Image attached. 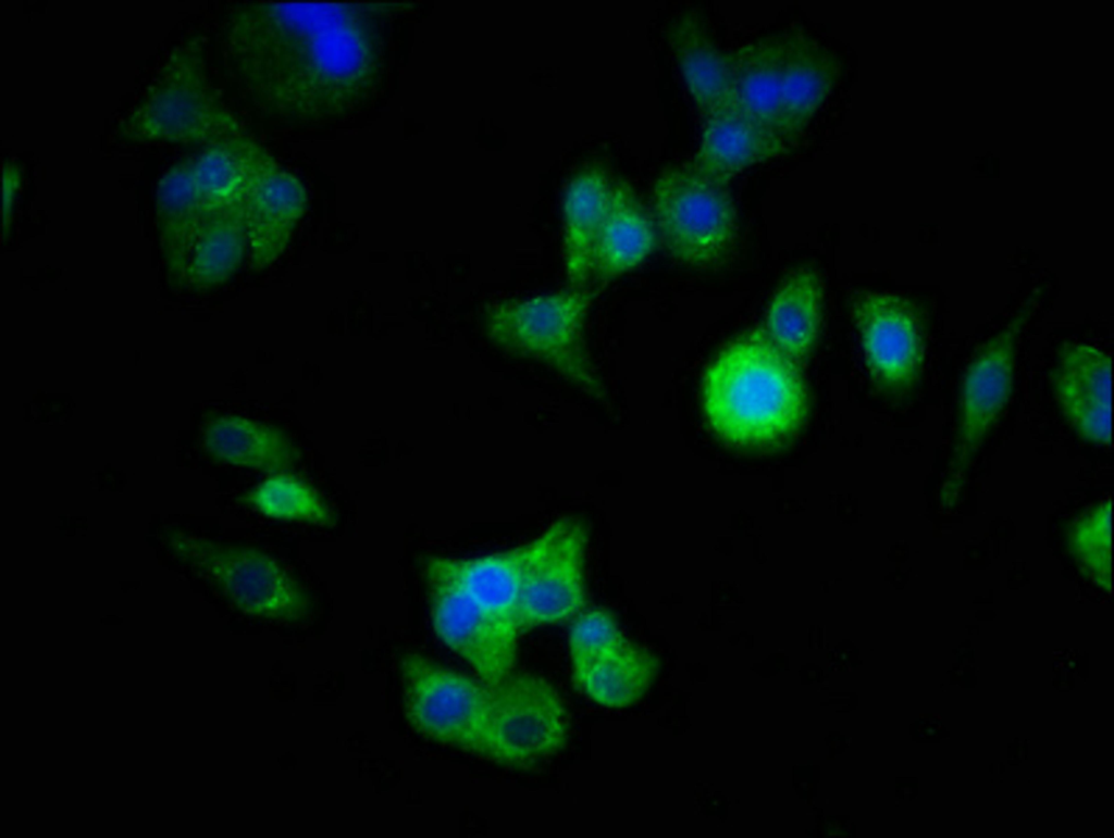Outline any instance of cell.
<instances>
[{
    "label": "cell",
    "mask_w": 1114,
    "mask_h": 838,
    "mask_svg": "<svg viewBox=\"0 0 1114 838\" xmlns=\"http://www.w3.org/2000/svg\"><path fill=\"white\" fill-rule=\"evenodd\" d=\"M397 5L247 3L230 17L227 52L248 93L271 117L343 120L367 108L381 86L385 26Z\"/></svg>",
    "instance_id": "obj_1"
},
{
    "label": "cell",
    "mask_w": 1114,
    "mask_h": 838,
    "mask_svg": "<svg viewBox=\"0 0 1114 838\" xmlns=\"http://www.w3.org/2000/svg\"><path fill=\"white\" fill-rule=\"evenodd\" d=\"M795 364L762 333L731 343L704 376V410L713 429L728 442L751 447L793 435L807 410Z\"/></svg>",
    "instance_id": "obj_2"
},
{
    "label": "cell",
    "mask_w": 1114,
    "mask_h": 838,
    "mask_svg": "<svg viewBox=\"0 0 1114 838\" xmlns=\"http://www.w3.org/2000/svg\"><path fill=\"white\" fill-rule=\"evenodd\" d=\"M194 42L176 48L139 102L117 125L131 145H202L244 134L218 98Z\"/></svg>",
    "instance_id": "obj_3"
},
{
    "label": "cell",
    "mask_w": 1114,
    "mask_h": 838,
    "mask_svg": "<svg viewBox=\"0 0 1114 838\" xmlns=\"http://www.w3.org/2000/svg\"><path fill=\"white\" fill-rule=\"evenodd\" d=\"M594 295L583 287L529 299H503L485 313L490 339L503 350L546 365L595 396L603 387L584 343V325Z\"/></svg>",
    "instance_id": "obj_4"
},
{
    "label": "cell",
    "mask_w": 1114,
    "mask_h": 838,
    "mask_svg": "<svg viewBox=\"0 0 1114 838\" xmlns=\"http://www.w3.org/2000/svg\"><path fill=\"white\" fill-rule=\"evenodd\" d=\"M654 208L663 242L678 261L710 266L726 259L737 232L726 184L690 164L665 168L655 182Z\"/></svg>",
    "instance_id": "obj_5"
},
{
    "label": "cell",
    "mask_w": 1114,
    "mask_h": 838,
    "mask_svg": "<svg viewBox=\"0 0 1114 838\" xmlns=\"http://www.w3.org/2000/svg\"><path fill=\"white\" fill-rule=\"evenodd\" d=\"M400 675L404 714L414 731L483 755L490 686L414 653L403 658Z\"/></svg>",
    "instance_id": "obj_6"
},
{
    "label": "cell",
    "mask_w": 1114,
    "mask_h": 838,
    "mask_svg": "<svg viewBox=\"0 0 1114 838\" xmlns=\"http://www.w3.org/2000/svg\"><path fill=\"white\" fill-rule=\"evenodd\" d=\"M170 545L181 560L206 573L243 613L280 623L307 617V596L269 554L183 533L173 535Z\"/></svg>",
    "instance_id": "obj_7"
},
{
    "label": "cell",
    "mask_w": 1114,
    "mask_h": 838,
    "mask_svg": "<svg viewBox=\"0 0 1114 838\" xmlns=\"http://www.w3.org/2000/svg\"><path fill=\"white\" fill-rule=\"evenodd\" d=\"M491 690L484 756L522 767L553 755L562 747L568 714L548 681L529 673H511Z\"/></svg>",
    "instance_id": "obj_8"
},
{
    "label": "cell",
    "mask_w": 1114,
    "mask_h": 838,
    "mask_svg": "<svg viewBox=\"0 0 1114 838\" xmlns=\"http://www.w3.org/2000/svg\"><path fill=\"white\" fill-rule=\"evenodd\" d=\"M586 531L574 517L554 522L529 543L519 600V627L556 624L585 604Z\"/></svg>",
    "instance_id": "obj_9"
},
{
    "label": "cell",
    "mask_w": 1114,
    "mask_h": 838,
    "mask_svg": "<svg viewBox=\"0 0 1114 838\" xmlns=\"http://www.w3.org/2000/svg\"><path fill=\"white\" fill-rule=\"evenodd\" d=\"M434 629L480 680L492 687L512 673L518 629L491 616L447 575L425 563Z\"/></svg>",
    "instance_id": "obj_10"
},
{
    "label": "cell",
    "mask_w": 1114,
    "mask_h": 838,
    "mask_svg": "<svg viewBox=\"0 0 1114 838\" xmlns=\"http://www.w3.org/2000/svg\"><path fill=\"white\" fill-rule=\"evenodd\" d=\"M866 364L886 391H908L921 371V323L914 304L895 293L862 290L852 303Z\"/></svg>",
    "instance_id": "obj_11"
},
{
    "label": "cell",
    "mask_w": 1114,
    "mask_h": 838,
    "mask_svg": "<svg viewBox=\"0 0 1114 838\" xmlns=\"http://www.w3.org/2000/svg\"><path fill=\"white\" fill-rule=\"evenodd\" d=\"M307 200L301 183L260 148L240 203L251 268L263 270L284 252Z\"/></svg>",
    "instance_id": "obj_12"
},
{
    "label": "cell",
    "mask_w": 1114,
    "mask_h": 838,
    "mask_svg": "<svg viewBox=\"0 0 1114 838\" xmlns=\"http://www.w3.org/2000/svg\"><path fill=\"white\" fill-rule=\"evenodd\" d=\"M1112 360L1088 345H1072L1053 375L1056 399L1072 427L1086 440L1111 441Z\"/></svg>",
    "instance_id": "obj_13"
},
{
    "label": "cell",
    "mask_w": 1114,
    "mask_h": 838,
    "mask_svg": "<svg viewBox=\"0 0 1114 838\" xmlns=\"http://www.w3.org/2000/svg\"><path fill=\"white\" fill-rule=\"evenodd\" d=\"M1023 318L1016 317L978 353L962 388L958 462L966 464L1005 405L1013 385L1015 339Z\"/></svg>",
    "instance_id": "obj_14"
},
{
    "label": "cell",
    "mask_w": 1114,
    "mask_h": 838,
    "mask_svg": "<svg viewBox=\"0 0 1114 838\" xmlns=\"http://www.w3.org/2000/svg\"><path fill=\"white\" fill-rule=\"evenodd\" d=\"M784 150L785 143L775 133L728 100L705 116L700 146L690 165L726 184L745 168Z\"/></svg>",
    "instance_id": "obj_15"
},
{
    "label": "cell",
    "mask_w": 1114,
    "mask_h": 838,
    "mask_svg": "<svg viewBox=\"0 0 1114 838\" xmlns=\"http://www.w3.org/2000/svg\"><path fill=\"white\" fill-rule=\"evenodd\" d=\"M839 63L829 48L803 34L785 36L777 134L787 143L799 137L830 96Z\"/></svg>",
    "instance_id": "obj_16"
},
{
    "label": "cell",
    "mask_w": 1114,
    "mask_h": 838,
    "mask_svg": "<svg viewBox=\"0 0 1114 838\" xmlns=\"http://www.w3.org/2000/svg\"><path fill=\"white\" fill-rule=\"evenodd\" d=\"M529 543L475 559L432 556L425 562L453 579L485 612L520 629L519 600Z\"/></svg>",
    "instance_id": "obj_17"
},
{
    "label": "cell",
    "mask_w": 1114,
    "mask_h": 838,
    "mask_svg": "<svg viewBox=\"0 0 1114 838\" xmlns=\"http://www.w3.org/2000/svg\"><path fill=\"white\" fill-rule=\"evenodd\" d=\"M668 39L685 86L705 117L729 99L731 54L717 46L701 18L692 13L672 22Z\"/></svg>",
    "instance_id": "obj_18"
},
{
    "label": "cell",
    "mask_w": 1114,
    "mask_h": 838,
    "mask_svg": "<svg viewBox=\"0 0 1114 838\" xmlns=\"http://www.w3.org/2000/svg\"><path fill=\"white\" fill-rule=\"evenodd\" d=\"M154 205L159 247L166 272L172 279L182 280L188 253L206 215L191 175L190 158L173 163L163 173Z\"/></svg>",
    "instance_id": "obj_19"
},
{
    "label": "cell",
    "mask_w": 1114,
    "mask_h": 838,
    "mask_svg": "<svg viewBox=\"0 0 1114 838\" xmlns=\"http://www.w3.org/2000/svg\"><path fill=\"white\" fill-rule=\"evenodd\" d=\"M784 53L785 36H766L742 45L731 54L733 76L728 100L777 136Z\"/></svg>",
    "instance_id": "obj_20"
},
{
    "label": "cell",
    "mask_w": 1114,
    "mask_h": 838,
    "mask_svg": "<svg viewBox=\"0 0 1114 838\" xmlns=\"http://www.w3.org/2000/svg\"><path fill=\"white\" fill-rule=\"evenodd\" d=\"M652 222L631 189L615 185L606 218L596 236L590 274L609 278L635 267L652 251Z\"/></svg>",
    "instance_id": "obj_21"
},
{
    "label": "cell",
    "mask_w": 1114,
    "mask_h": 838,
    "mask_svg": "<svg viewBox=\"0 0 1114 838\" xmlns=\"http://www.w3.org/2000/svg\"><path fill=\"white\" fill-rule=\"evenodd\" d=\"M201 438L212 459L256 470L282 471L288 468L298 455L282 430L238 415H223L209 421Z\"/></svg>",
    "instance_id": "obj_22"
},
{
    "label": "cell",
    "mask_w": 1114,
    "mask_h": 838,
    "mask_svg": "<svg viewBox=\"0 0 1114 838\" xmlns=\"http://www.w3.org/2000/svg\"><path fill=\"white\" fill-rule=\"evenodd\" d=\"M247 249L240 207L209 212L191 245L182 282L199 290L220 286L238 271Z\"/></svg>",
    "instance_id": "obj_23"
},
{
    "label": "cell",
    "mask_w": 1114,
    "mask_h": 838,
    "mask_svg": "<svg viewBox=\"0 0 1114 838\" xmlns=\"http://www.w3.org/2000/svg\"><path fill=\"white\" fill-rule=\"evenodd\" d=\"M614 186L598 171L579 174L565 199L566 270L569 280L582 287L590 276L596 236L609 210Z\"/></svg>",
    "instance_id": "obj_24"
},
{
    "label": "cell",
    "mask_w": 1114,
    "mask_h": 838,
    "mask_svg": "<svg viewBox=\"0 0 1114 838\" xmlns=\"http://www.w3.org/2000/svg\"><path fill=\"white\" fill-rule=\"evenodd\" d=\"M821 289L808 271L791 275L773 297L766 316L769 339L793 361L805 358L820 329Z\"/></svg>",
    "instance_id": "obj_25"
},
{
    "label": "cell",
    "mask_w": 1114,
    "mask_h": 838,
    "mask_svg": "<svg viewBox=\"0 0 1114 838\" xmlns=\"http://www.w3.org/2000/svg\"><path fill=\"white\" fill-rule=\"evenodd\" d=\"M260 148L245 134H240L209 143L190 158L191 175L206 214L240 207Z\"/></svg>",
    "instance_id": "obj_26"
},
{
    "label": "cell",
    "mask_w": 1114,
    "mask_h": 838,
    "mask_svg": "<svg viewBox=\"0 0 1114 838\" xmlns=\"http://www.w3.org/2000/svg\"><path fill=\"white\" fill-rule=\"evenodd\" d=\"M655 672L654 656L631 645L594 664L577 683L597 703L607 708H624L642 697Z\"/></svg>",
    "instance_id": "obj_27"
},
{
    "label": "cell",
    "mask_w": 1114,
    "mask_h": 838,
    "mask_svg": "<svg viewBox=\"0 0 1114 838\" xmlns=\"http://www.w3.org/2000/svg\"><path fill=\"white\" fill-rule=\"evenodd\" d=\"M1068 545L1080 570L1104 590L1112 589V500L1105 498L1069 527Z\"/></svg>",
    "instance_id": "obj_28"
},
{
    "label": "cell",
    "mask_w": 1114,
    "mask_h": 838,
    "mask_svg": "<svg viewBox=\"0 0 1114 838\" xmlns=\"http://www.w3.org/2000/svg\"><path fill=\"white\" fill-rule=\"evenodd\" d=\"M248 500L270 517L319 524H327L332 520L329 509L315 491L285 473H277L263 480L250 492Z\"/></svg>",
    "instance_id": "obj_29"
},
{
    "label": "cell",
    "mask_w": 1114,
    "mask_h": 838,
    "mask_svg": "<svg viewBox=\"0 0 1114 838\" xmlns=\"http://www.w3.org/2000/svg\"><path fill=\"white\" fill-rule=\"evenodd\" d=\"M568 643L575 681L594 664L632 645L604 610L581 614L570 627Z\"/></svg>",
    "instance_id": "obj_30"
},
{
    "label": "cell",
    "mask_w": 1114,
    "mask_h": 838,
    "mask_svg": "<svg viewBox=\"0 0 1114 838\" xmlns=\"http://www.w3.org/2000/svg\"><path fill=\"white\" fill-rule=\"evenodd\" d=\"M22 174L17 164L5 163L1 172V218L3 233L10 227L13 207L21 186Z\"/></svg>",
    "instance_id": "obj_31"
}]
</instances>
